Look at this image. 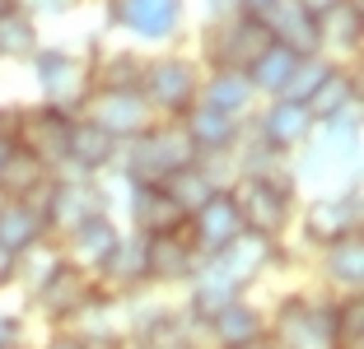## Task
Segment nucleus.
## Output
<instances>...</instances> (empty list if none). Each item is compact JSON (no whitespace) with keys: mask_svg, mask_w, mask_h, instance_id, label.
I'll use <instances>...</instances> for the list:
<instances>
[{"mask_svg":"<svg viewBox=\"0 0 364 349\" xmlns=\"http://www.w3.org/2000/svg\"><path fill=\"white\" fill-rule=\"evenodd\" d=\"M192 163H196V154H192V145H187L178 121H154L140 140L122 145L112 177L122 187H168L173 172L192 168Z\"/></svg>","mask_w":364,"mask_h":349,"instance_id":"f257e3e1","label":"nucleus"},{"mask_svg":"<svg viewBox=\"0 0 364 349\" xmlns=\"http://www.w3.org/2000/svg\"><path fill=\"white\" fill-rule=\"evenodd\" d=\"M201 74L205 70H201L196 56H187V52H159V56H145L136 94L150 103L154 121H182V112L196 107Z\"/></svg>","mask_w":364,"mask_h":349,"instance_id":"f03ea898","label":"nucleus"},{"mask_svg":"<svg viewBox=\"0 0 364 349\" xmlns=\"http://www.w3.org/2000/svg\"><path fill=\"white\" fill-rule=\"evenodd\" d=\"M267 336L276 349H336L332 345V294L299 289L267 312Z\"/></svg>","mask_w":364,"mask_h":349,"instance_id":"7ed1b4c3","label":"nucleus"},{"mask_svg":"<svg viewBox=\"0 0 364 349\" xmlns=\"http://www.w3.org/2000/svg\"><path fill=\"white\" fill-rule=\"evenodd\" d=\"M28 70H33V84H38V103L56 107V112L80 116L85 98L94 94V84H89V52H75V47L43 43L28 56Z\"/></svg>","mask_w":364,"mask_h":349,"instance_id":"20e7f679","label":"nucleus"},{"mask_svg":"<svg viewBox=\"0 0 364 349\" xmlns=\"http://www.w3.org/2000/svg\"><path fill=\"white\" fill-rule=\"evenodd\" d=\"M229 196H234L247 233L271 238V243H285V233L294 228V210H299L294 182H285V177H234L229 182Z\"/></svg>","mask_w":364,"mask_h":349,"instance_id":"39448f33","label":"nucleus"},{"mask_svg":"<svg viewBox=\"0 0 364 349\" xmlns=\"http://www.w3.org/2000/svg\"><path fill=\"white\" fill-rule=\"evenodd\" d=\"M103 23L131 43L173 47L187 28V0H103Z\"/></svg>","mask_w":364,"mask_h":349,"instance_id":"423d86ee","label":"nucleus"},{"mask_svg":"<svg viewBox=\"0 0 364 349\" xmlns=\"http://www.w3.org/2000/svg\"><path fill=\"white\" fill-rule=\"evenodd\" d=\"M98 214H112V182H94V177H65L56 172L52 191L43 201V223H47V238L61 243L70 228L98 219Z\"/></svg>","mask_w":364,"mask_h":349,"instance_id":"0eeeda50","label":"nucleus"},{"mask_svg":"<svg viewBox=\"0 0 364 349\" xmlns=\"http://www.w3.org/2000/svg\"><path fill=\"white\" fill-rule=\"evenodd\" d=\"M271 47L262 19H243V14H225L201 28V47H196V61L201 70H247L262 52Z\"/></svg>","mask_w":364,"mask_h":349,"instance_id":"6e6552de","label":"nucleus"},{"mask_svg":"<svg viewBox=\"0 0 364 349\" xmlns=\"http://www.w3.org/2000/svg\"><path fill=\"white\" fill-rule=\"evenodd\" d=\"M294 223H299V238L313 247V252H322V247L341 243V238H355V233H364L360 187L309 196V201H304V210H294Z\"/></svg>","mask_w":364,"mask_h":349,"instance_id":"1a4fd4ad","label":"nucleus"},{"mask_svg":"<svg viewBox=\"0 0 364 349\" xmlns=\"http://www.w3.org/2000/svg\"><path fill=\"white\" fill-rule=\"evenodd\" d=\"M80 116L94 121L98 131H107L117 145H131V140H140L154 126L150 103H145L136 89H94V94L85 98V107H80Z\"/></svg>","mask_w":364,"mask_h":349,"instance_id":"9d476101","label":"nucleus"},{"mask_svg":"<svg viewBox=\"0 0 364 349\" xmlns=\"http://www.w3.org/2000/svg\"><path fill=\"white\" fill-rule=\"evenodd\" d=\"M247 135L257 140L262 149H271L276 159H294L304 149V140L313 135V121L299 103H285V98H271V103H257V112L243 121Z\"/></svg>","mask_w":364,"mask_h":349,"instance_id":"9b49d317","label":"nucleus"},{"mask_svg":"<svg viewBox=\"0 0 364 349\" xmlns=\"http://www.w3.org/2000/svg\"><path fill=\"white\" fill-rule=\"evenodd\" d=\"M196 256L192 238H187V223L178 233H159V238H145V284L154 294H168V289H182L196 275Z\"/></svg>","mask_w":364,"mask_h":349,"instance_id":"f8f14e48","label":"nucleus"},{"mask_svg":"<svg viewBox=\"0 0 364 349\" xmlns=\"http://www.w3.org/2000/svg\"><path fill=\"white\" fill-rule=\"evenodd\" d=\"M117 154L122 145L107 131H98L94 121L75 116L70 121V135H65V159H61V172L65 177H94V182H107L117 172Z\"/></svg>","mask_w":364,"mask_h":349,"instance_id":"ddd939ff","label":"nucleus"},{"mask_svg":"<svg viewBox=\"0 0 364 349\" xmlns=\"http://www.w3.org/2000/svg\"><path fill=\"white\" fill-rule=\"evenodd\" d=\"M94 294H98L94 275H85V270H75V265L61 261V265H56V275L28 294V303L38 307V317H43L52 331H61V326H70V317H75Z\"/></svg>","mask_w":364,"mask_h":349,"instance_id":"4468645a","label":"nucleus"},{"mask_svg":"<svg viewBox=\"0 0 364 349\" xmlns=\"http://www.w3.org/2000/svg\"><path fill=\"white\" fill-rule=\"evenodd\" d=\"M178 126H182V135H187V145H192V154L201 163H229L238 140H243V121H234V116H225V112H210V107H201V103L187 107Z\"/></svg>","mask_w":364,"mask_h":349,"instance_id":"2eb2a0df","label":"nucleus"},{"mask_svg":"<svg viewBox=\"0 0 364 349\" xmlns=\"http://www.w3.org/2000/svg\"><path fill=\"white\" fill-rule=\"evenodd\" d=\"M243 214H238V205H234V196H229V187H220L210 196V201L201 205V210H192L187 214V238H192V247H196V256H220L234 238H243Z\"/></svg>","mask_w":364,"mask_h":349,"instance_id":"dca6fc26","label":"nucleus"},{"mask_svg":"<svg viewBox=\"0 0 364 349\" xmlns=\"http://www.w3.org/2000/svg\"><path fill=\"white\" fill-rule=\"evenodd\" d=\"M205 261H215L229 279H238V284L252 294V284H262L271 270H280V265L289 261V252H285V243H271V238H257V233H243V238H234L220 256H205Z\"/></svg>","mask_w":364,"mask_h":349,"instance_id":"f3484780","label":"nucleus"},{"mask_svg":"<svg viewBox=\"0 0 364 349\" xmlns=\"http://www.w3.org/2000/svg\"><path fill=\"white\" fill-rule=\"evenodd\" d=\"M70 112H56V107H43V103H28L23 107V126H19V140L14 145L23 154L43 163L47 172H61V159H65V135H70Z\"/></svg>","mask_w":364,"mask_h":349,"instance_id":"a211bd4d","label":"nucleus"},{"mask_svg":"<svg viewBox=\"0 0 364 349\" xmlns=\"http://www.w3.org/2000/svg\"><path fill=\"white\" fill-rule=\"evenodd\" d=\"M122 233H127V228H122L117 214H98V219L70 228L56 247H61V261L65 265H75V270H85V275H98V270L107 265V256L117 252Z\"/></svg>","mask_w":364,"mask_h":349,"instance_id":"6ab92c4d","label":"nucleus"},{"mask_svg":"<svg viewBox=\"0 0 364 349\" xmlns=\"http://www.w3.org/2000/svg\"><path fill=\"white\" fill-rule=\"evenodd\" d=\"M107 182H117V177H107ZM122 210H127V223H122V228L140 233V238L178 233L182 223H187V214L173 205V196L164 187H122Z\"/></svg>","mask_w":364,"mask_h":349,"instance_id":"aec40b11","label":"nucleus"},{"mask_svg":"<svg viewBox=\"0 0 364 349\" xmlns=\"http://www.w3.org/2000/svg\"><path fill=\"white\" fill-rule=\"evenodd\" d=\"M61 331H70L75 340H85L89 349H127L131 345L127 321H122V298L103 294V289H98L75 317H70V326H61Z\"/></svg>","mask_w":364,"mask_h":349,"instance_id":"412c9836","label":"nucleus"},{"mask_svg":"<svg viewBox=\"0 0 364 349\" xmlns=\"http://www.w3.org/2000/svg\"><path fill=\"white\" fill-rule=\"evenodd\" d=\"M262 336H267V307L252 303V294L238 298V303H229L215 321L201 326L205 349H243V345H252V340H262Z\"/></svg>","mask_w":364,"mask_h":349,"instance_id":"4be33fe9","label":"nucleus"},{"mask_svg":"<svg viewBox=\"0 0 364 349\" xmlns=\"http://www.w3.org/2000/svg\"><path fill=\"white\" fill-rule=\"evenodd\" d=\"M262 28H267L271 43L285 47V52H294L299 61H304V56H322V28H318V19H309L294 0H280L276 10L262 14Z\"/></svg>","mask_w":364,"mask_h":349,"instance_id":"5701e85b","label":"nucleus"},{"mask_svg":"<svg viewBox=\"0 0 364 349\" xmlns=\"http://www.w3.org/2000/svg\"><path fill=\"white\" fill-rule=\"evenodd\" d=\"M318 279H322V294H364V233L322 247Z\"/></svg>","mask_w":364,"mask_h":349,"instance_id":"b1692460","label":"nucleus"},{"mask_svg":"<svg viewBox=\"0 0 364 349\" xmlns=\"http://www.w3.org/2000/svg\"><path fill=\"white\" fill-rule=\"evenodd\" d=\"M364 103V84H360V65H346L336 61L332 74L322 79V89L304 103V112H309L313 126H327V121H336L341 112H350V107Z\"/></svg>","mask_w":364,"mask_h":349,"instance_id":"393cba45","label":"nucleus"},{"mask_svg":"<svg viewBox=\"0 0 364 349\" xmlns=\"http://www.w3.org/2000/svg\"><path fill=\"white\" fill-rule=\"evenodd\" d=\"M122 321H127V340L131 345L150 349L154 340L178 321V303H168V298L154 294V289H140V294L122 298Z\"/></svg>","mask_w":364,"mask_h":349,"instance_id":"a878e982","label":"nucleus"},{"mask_svg":"<svg viewBox=\"0 0 364 349\" xmlns=\"http://www.w3.org/2000/svg\"><path fill=\"white\" fill-rule=\"evenodd\" d=\"M94 284L103 289V294L112 298H127V294H140V289H150L145 284V238L140 233H122V243L117 252L107 256V265L94 275Z\"/></svg>","mask_w":364,"mask_h":349,"instance_id":"bb28decb","label":"nucleus"},{"mask_svg":"<svg viewBox=\"0 0 364 349\" xmlns=\"http://www.w3.org/2000/svg\"><path fill=\"white\" fill-rule=\"evenodd\" d=\"M196 103L210 107V112L234 116V121H247V116L257 112V94H252V84H247L243 70H205Z\"/></svg>","mask_w":364,"mask_h":349,"instance_id":"cd10ccee","label":"nucleus"},{"mask_svg":"<svg viewBox=\"0 0 364 349\" xmlns=\"http://www.w3.org/2000/svg\"><path fill=\"white\" fill-rule=\"evenodd\" d=\"M145 56L136 47H98L89 52V84L94 89H136Z\"/></svg>","mask_w":364,"mask_h":349,"instance_id":"c85d7f7f","label":"nucleus"},{"mask_svg":"<svg viewBox=\"0 0 364 349\" xmlns=\"http://www.w3.org/2000/svg\"><path fill=\"white\" fill-rule=\"evenodd\" d=\"M318 28H322V56H327V61H346V65H355V56H360V38H364L360 0L341 5L336 14H327Z\"/></svg>","mask_w":364,"mask_h":349,"instance_id":"c756f323","label":"nucleus"},{"mask_svg":"<svg viewBox=\"0 0 364 349\" xmlns=\"http://www.w3.org/2000/svg\"><path fill=\"white\" fill-rule=\"evenodd\" d=\"M215 168H220V163H201V159H196L192 168H182V172H173V177H168V187H164V191L173 196V205H178L182 214L201 210V205L210 201L220 187H229V182L220 177Z\"/></svg>","mask_w":364,"mask_h":349,"instance_id":"7c9ffc66","label":"nucleus"},{"mask_svg":"<svg viewBox=\"0 0 364 349\" xmlns=\"http://www.w3.org/2000/svg\"><path fill=\"white\" fill-rule=\"evenodd\" d=\"M38 243H47L43 214L33 210V205H23V201H5V205H0V247L14 252V256H23L28 247H38Z\"/></svg>","mask_w":364,"mask_h":349,"instance_id":"2f4dec72","label":"nucleus"},{"mask_svg":"<svg viewBox=\"0 0 364 349\" xmlns=\"http://www.w3.org/2000/svg\"><path fill=\"white\" fill-rule=\"evenodd\" d=\"M294 65H299V56L294 52H285V47H276L271 43L267 52L257 56V61L247 65V84H252V94H257V103H271V98H280L285 94V84H289V74H294Z\"/></svg>","mask_w":364,"mask_h":349,"instance_id":"473e14b6","label":"nucleus"},{"mask_svg":"<svg viewBox=\"0 0 364 349\" xmlns=\"http://www.w3.org/2000/svg\"><path fill=\"white\" fill-rule=\"evenodd\" d=\"M43 47V28L19 10L0 14V61H28L33 52Z\"/></svg>","mask_w":364,"mask_h":349,"instance_id":"72a5a7b5","label":"nucleus"},{"mask_svg":"<svg viewBox=\"0 0 364 349\" xmlns=\"http://www.w3.org/2000/svg\"><path fill=\"white\" fill-rule=\"evenodd\" d=\"M332 345L364 349V294H332Z\"/></svg>","mask_w":364,"mask_h":349,"instance_id":"f704fd0d","label":"nucleus"},{"mask_svg":"<svg viewBox=\"0 0 364 349\" xmlns=\"http://www.w3.org/2000/svg\"><path fill=\"white\" fill-rule=\"evenodd\" d=\"M56 265H61V247L47 238V243L28 247V252L19 256V270H14V289H23V294H33L38 284H47V279L56 275Z\"/></svg>","mask_w":364,"mask_h":349,"instance_id":"c9c22d12","label":"nucleus"},{"mask_svg":"<svg viewBox=\"0 0 364 349\" xmlns=\"http://www.w3.org/2000/svg\"><path fill=\"white\" fill-rule=\"evenodd\" d=\"M332 65H336V61H327V56H304V61L294 65V74H289V84H285V94H280V98L304 107V103H309V98L322 89V79L332 74Z\"/></svg>","mask_w":364,"mask_h":349,"instance_id":"e433bc0d","label":"nucleus"},{"mask_svg":"<svg viewBox=\"0 0 364 349\" xmlns=\"http://www.w3.org/2000/svg\"><path fill=\"white\" fill-rule=\"evenodd\" d=\"M80 5H85V0H14V10L28 14V19L38 23V28H43L47 19H70V14H75Z\"/></svg>","mask_w":364,"mask_h":349,"instance_id":"4c0bfd02","label":"nucleus"},{"mask_svg":"<svg viewBox=\"0 0 364 349\" xmlns=\"http://www.w3.org/2000/svg\"><path fill=\"white\" fill-rule=\"evenodd\" d=\"M23 312L19 307H0V349H19L23 345Z\"/></svg>","mask_w":364,"mask_h":349,"instance_id":"58836bf2","label":"nucleus"},{"mask_svg":"<svg viewBox=\"0 0 364 349\" xmlns=\"http://www.w3.org/2000/svg\"><path fill=\"white\" fill-rule=\"evenodd\" d=\"M23 107H28V103H0V140H19Z\"/></svg>","mask_w":364,"mask_h":349,"instance_id":"ea45409f","label":"nucleus"},{"mask_svg":"<svg viewBox=\"0 0 364 349\" xmlns=\"http://www.w3.org/2000/svg\"><path fill=\"white\" fill-rule=\"evenodd\" d=\"M294 5H299V10L304 14H309V19H327V14H336V10H341V5H350V0H294Z\"/></svg>","mask_w":364,"mask_h":349,"instance_id":"a19ab883","label":"nucleus"},{"mask_svg":"<svg viewBox=\"0 0 364 349\" xmlns=\"http://www.w3.org/2000/svg\"><path fill=\"white\" fill-rule=\"evenodd\" d=\"M14 270H19V256L0 247V294H10V289H14Z\"/></svg>","mask_w":364,"mask_h":349,"instance_id":"79ce46f5","label":"nucleus"},{"mask_svg":"<svg viewBox=\"0 0 364 349\" xmlns=\"http://www.w3.org/2000/svg\"><path fill=\"white\" fill-rule=\"evenodd\" d=\"M280 0H234V14H243V19H262L267 10H276Z\"/></svg>","mask_w":364,"mask_h":349,"instance_id":"37998d69","label":"nucleus"},{"mask_svg":"<svg viewBox=\"0 0 364 349\" xmlns=\"http://www.w3.org/2000/svg\"><path fill=\"white\" fill-rule=\"evenodd\" d=\"M38 349H89V345H85V340H75L70 331H47V340Z\"/></svg>","mask_w":364,"mask_h":349,"instance_id":"c03bdc74","label":"nucleus"},{"mask_svg":"<svg viewBox=\"0 0 364 349\" xmlns=\"http://www.w3.org/2000/svg\"><path fill=\"white\" fill-rule=\"evenodd\" d=\"M225 14H234V0H205V23L225 19Z\"/></svg>","mask_w":364,"mask_h":349,"instance_id":"a18cd8bd","label":"nucleus"},{"mask_svg":"<svg viewBox=\"0 0 364 349\" xmlns=\"http://www.w3.org/2000/svg\"><path fill=\"white\" fill-rule=\"evenodd\" d=\"M14 154V140H0V172H5V159Z\"/></svg>","mask_w":364,"mask_h":349,"instance_id":"49530a36","label":"nucleus"},{"mask_svg":"<svg viewBox=\"0 0 364 349\" xmlns=\"http://www.w3.org/2000/svg\"><path fill=\"white\" fill-rule=\"evenodd\" d=\"M243 349H276V345H271V336H262V340H252V345H243Z\"/></svg>","mask_w":364,"mask_h":349,"instance_id":"de8ad7c7","label":"nucleus"},{"mask_svg":"<svg viewBox=\"0 0 364 349\" xmlns=\"http://www.w3.org/2000/svg\"><path fill=\"white\" fill-rule=\"evenodd\" d=\"M5 10H14V0H0V14H5Z\"/></svg>","mask_w":364,"mask_h":349,"instance_id":"09e8293b","label":"nucleus"},{"mask_svg":"<svg viewBox=\"0 0 364 349\" xmlns=\"http://www.w3.org/2000/svg\"><path fill=\"white\" fill-rule=\"evenodd\" d=\"M127 349H140V345H127Z\"/></svg>","mask_w":364,"mask_h":349,"instance_id":"8fccbe9b","label":"nucleus"},{"mask_svg":"<svg viewBox=\"0 0 364 349\" xmlns=\"http://www.w3.org/2000/svg\"><path fill=\"white\" fill-rule=\"evenodd\" d=\"M19 349H33V345H19Z\"/></svg>","mask_w":364,"mask_h":349,"instance_id":"3c124183","label":"nucleus"},{"mask_svg":"<svg viewBox=\"0 0 364 349\" xmlns=\"http://www.w3.org/2000/svg\"><path fill=\"white\" fill-rule=\"evenodd\" d=\"M0 205H5V196H0Z\"/></svg>","mask_w":364,"mask_h":349,"instance_id":"603ef678","label":"nucleus"}]
</instances>
